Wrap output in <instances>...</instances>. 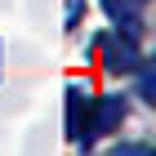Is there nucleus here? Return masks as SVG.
Returning <instances> with one entry per match:
<instances>
[]
</instances>
